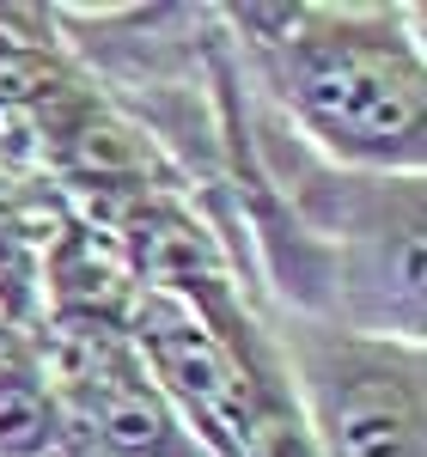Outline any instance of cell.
Segmentation results:
<instances>
[{
	"instance_id": "1",
	"label": "cell",
	"mask_w": 427,
	"mask_h": 457,
	"mask_svg": "<svg viewBox=\"0 0 427 457\" xmlns=\"http://www.w3.org/2000/svg\"><path fill=\"white\" fill-rule=\"evenodd\" d=\"M250 98L336 171L422 177V6H226Z\"/></svg>"
},
{
	"instance_id": "2",
	"label": "cell",
	"mask_w": 427,
	"mask_h": 457,
	"mask_svg": "<svg viewBox=\"0 0 427 457\" xmlns=\"http://www.w3.org/2000/svg\"><path fill=\"white\" fill-rule=\"evenodd\" d=\"M318 457H427V342L263 305Z\"/></svg>"
},
{
	"instance_id": "3",
	"label": "cell",
	"mask_w": 427,
	"mask_h": 457,
	"mask_svg": "<svg viewBox=\"0 0 427 457\" xmlns=\"http://www.w3.org/2000/svg\"><path fill=\"white\" fill-rule=\"evenodd\" d=\"M62 396L43 372L37 336L0 348V457H62Z\"/></svg>"
},
{
	"instance_id": "4",
	"label": "cell",
	"mask_w": 427,
	"mask_h": 457,
	"mask_svg": "<svg viewBox=\"0 0 427 457\" xmlns=\"http://www.w3.org/2000/svg\"><path fill=\"white\" fill-rule=\"evenodd\" d=\"M19 336H25V329H19V323H13V317L0 312V348H13V342H19Z\"/></svg>"
}]
</instances>
